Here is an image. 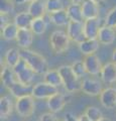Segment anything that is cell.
Instances as JSON below:
<instances>
[{"mask_svg":"<svg viewBox=\"0 0 116 121\" xmlns=\"http://www.w3.org/2000/svg\"><path fill=\"white\" fill-rule=\"evenodd\" d=\"M61 121H67V120H66V119H64V120H61Z\"/></svg>","mask_w":116,"mask_h":121,"instance_id":"b9f144b4","label":"cell"},{"mask_svg":"<svg viewBox=\"0 0 116 121\" xmlns=\"http://www.w3.org/2000/svg\"><path fill=\"white\" fill-rule=\"evenodd\" d=\"M33 36H34V33L32 32L30 28H20L18 30L16 39L18 47L21 48V50L29 48L33 43Z\"/></svg>","mask_w":116,"mask_h":121,"instance_id":"4fadbf2b","label":"cell"},{"mask_svg":"<svg viewBox=\"0 0 116 121\" xmlns=\"http://www.w3.org/2000/svg\"><path fill=\"white\" fill-rule=\"evenodd\" d=\"M114 28H115V31H116V26H115V27H114Z\"/></svg>","mask_w":116,"mask_h":121,"instance_id":"7bdbcfd3","label":"cell"},{"mask_svg":"<svg viewBox=\"0 0 116 121\" xmlns=\"http://www.w3.org/2000/svg\"><path fill=\"white\" fill-rule=\"evenodd\" d=\"M18 30L19 28L15 25L14 22H10L1 28V35L5 40H14L17 39Z\"/></svg>","mask_w":116,"mask_h":121,"instance_id":"4316f807","label":"cell"},{"mask_svg":"<svg viewBox=\"0 0 116 121\" xmlns=\"http://www.w3.org/2000/svg\"><path fill=\"white\" fill-rule=\"evenodd\" d=\"M20 60H21L20 50H17L15 48H11L5 52V56H4L5 65L10 68H14L19 63Z\"/></svg>","mask_w":116,"mask_h":121,"instance_id":"cb8c5ba5","label":"cell"},{"mask_svg":"<svg viewBox=\"0 0 116 121\" xmlns=\"http://www.w3.org/2000/svg\"><path fill=\"white\" fill-rule=\"evenodd\" d=\"M83 62L85 64L86 70H87V73L89 75L96 76V75H99L101 73V71H102L103 66L101 64V60L95 54L85 56Z\"/></svg>","mask_w":116,"mask_h":121,"instance_id":"8fae6325","label":"cell"},{"mask_svg":"<svg viewBox=\"0 0 116 121\" xmlns=\"http://www.w3.org/2000/svg\"><path fill=\"white\" fill-rule=\"evenodd\" d=\"M34 99L35 98L32 95H27L16 99L15 110L17 114L20 117H23V118H27V117L32 116L35 110Z\"/></svg>","mask_w":116,"mask_h":121,"instance_id":"277c9868","label":"cell"},{"mask_svg":"<svg viewBox=\"0 0 116 121\" xmlns=\"http://www.w3.org/2000/svg\"><path fill=\"white\" fill-rule=\"evenodd\" d=\"M39 121H60L58 117L53 112H46L40 115Z\"/></svg>","mask_w":116,"mask_h":121,"instance_id":"e575fe53","label":"cell"},{"mask_svg":"<svg viewBox=\"0 0 116 121\" xmlns=\"http://www.w3.org/2000/svg\"><path fill=\"white\" fill-rule=\"evenodd\" d=\"M59 92V89L46 82H39L32 87L31 95L35 99H48Z\"/></svg>","mask_w":116,"mask_h":121,"instance_id":"8992f818","label":"cell"},{"mask_svg":"<svg viewBox=\"0 0 116 121\" xmlns=\"http://www.w3.org/2000/svg\"><path fill=\"white\" fill-rule=\"evenodd\" d=\"M101 80L106 84H113L116 82V63L110 62L103 66L100 73Z\"/></svg>","mask_w":116,"mask_h":121,"instance_id":"2e32d148","label":"cell"},{"mask_svg":"<svg viewBox=\"0 0 116 121\" xmlns=\"http://www.w3.org/2000/svg\"><path fill=\"white\" fill-rule=\"evenodd\" d=\"M71 67H72L74 73L76 74V76L79 79L85 77L86 74H88L83 60H76V62H74L72 65H71Z\"/></svg>","mask_w":116,"mask_h":121,"instance_id":"4dcf8cb0","label":"cell"},{"mask_svg":"<svg viewBox=\"0 0 116 121\" xmlns=\"http://www.w3.org/2000/svg\"><path fill=\"white\" fill-rule=\"evenodd\" d=\"M33 17L29 14L28 11H22L14 16L13 22L18 28H30Z\"/></svg>","mask_w":116,"mask_h":121,"instance_id":"ffe728a7","label":"cell"},{"mask_svg":"<svg viewBox=\"0 0 116 121\" xmlns=\"http://www.w3.org/2000/svg\"><path fill=\"white\" fill-rule=\"evenodd\" d=\"M99 41L98 39H86L83 43H79V50L83 55L89 56L94 55L99 48Z\"/></svg>","mask_w":116,"mask_h":121,"instance_id":"603a6c76","label":"cell"},{"mask_svg":"<svg viewBox=\"0 0 116 121\" xmlns=\"http://www.w3.org/2000/svg\"><path fill=\"white\" fill-rule=\"evenodd\" d=\"M46 7H47V12L48 14L58 12L64 9L63 2L61 0H46Z\"/></svg>","mask_w":116,"mask_h":121,"instance_id":"f546056e","label":"cell"},{"mask_svg":"<svg viewBox=\"0 0 116 121\" xmlns=\"http://www.w3.org/2000/svg\"><path fill=\"white\" fill-rule=\"evenodd\" d=\"M65 119L67 121H90L88 117L85 115V113L80 116H75L73 113H67Z\"/></svg>","mask_w":116,"mask_h":121,"instance_id":"836d02e7","label":"cell"},{"mask_svg":"<svg viewBox=\"0 0 116 121\" xmlns=\"http://www.w3.org/2000/svg\"><path fill=\"white\" fill-rule=\"evenodd\" d=\"M48 16H50L51 21L57 26H67L71 21L69 18V15L67 13V10L65 9L52 14H48Z\"/></svg>","mask_w":116,"mask_h":121,"instance_id":"d4e9b609","label":"cell"},{"mask_svg":"<svg viewBox=\"0 0 116 121\" xmlns=\"http://www.w3.org/2000/svg\"><path fill=\"white\" fill-rule=\"evenodd\" d=\"M100 18H91L84 21V33L87 39H97L101 29Z\"/></svg>","mask_w":116,"mask_h":121,"instance_id":"9c48e42d","label":"cell"},{"mask_svg":"<svg viewBox=\"0 0 116 121\" xmlns=\"http://www.w3.org/2000/svg\"><path fill=\"white\" fill-rule=\"evenodd\" d=\"M99 121H111L109 118H107V117H103V118L102 119H100Z\"/></svg>","mask_w":116,"mask_h":121,"instance_id":"ab89813d","label":"cell"},{"mask_svg":"<svg viewBox=\"0 0 116 121\" xmlns=\"http://www.w3.org/2000/svg\"><path fill=\"white\" fill-rule=\"evenodd\" d=\"M71 3H77V4H82L84 0H70Z\"/></svg>","mask_w":116,"mask_h":121,"instance_id":"74e56055","label":"cell"},{"mask_svg":"<svg viewBox=\"0 0 116 121\" xmlns=\"http://www.w3.org/2000/svg\"><path fill=\"white\" fill-rule=\"evenodd\" d=\"M92 1H94V2H96L97 4H99V3H101L103 1V0H92Z\"/></svg>","mask_w":116,"mask_h":121,"instance_id":"60d3db41","label":"cell"},{"mask_svg":"<svg viewBox=\"0 0 116 121\" xmlns=\"http://www.w3.org/2000/svg\"><path fill=\"white\" fill-rule=\"evenodd\" d=\"M81 90L89 96H100V94L103 91L102 83L99 80H96L94 78H85L82 81Z\"/></svg>","mask_w":116,"mask_h":121,"instance_id":"ba28073f","label":"cell"},{"mask_svg":"<svg viewBox=\"0 0 116 121\" xmlns=\"http://www.w3.org/2000/svg\"><path fill=\"white\" fill-rule=\"evenodd\" d=\"M105 24L110 26V27H113V28L116 26V6L114 8H112L106 15Z\"/></svg>","mask_w":116,"mask_h":121,"instance_id":"d6a6232c","label":"cell"},{"mask_svg":"<svg viewBox=\"0 0 116 121\" xmlns=\"http://www.w3.org/2000/svg\"><path fill=\"white\" fill-rule=\"evenodd\" d=\"M13 1L15 4H24V3H28V2L30 3L33 0H13Z\"/></svg>","mask_w":116,"mask_h":121,"instance_id":"8d00e7d4","label":"cell"},{"mask_svg":"<svg viewBox=\"0 0 116 121\" xmlns=\"http://www.w3.org/2000/svg\"><path fill=\"white\" fill-rule=\"evenodd\" d=\"M32 87L33 86H31V85H24V84H21V83L18 82L9 89V92L13 97H15L16 99H18V98L27 96V95H31Z\"/></svg>","mask_w":116,"mask_h":121,"instance_id":"44dd1931","label":"cell"},{"mask_svg":"<svg viewBox=\"0 0 116 121\" xmlns=\"http://www.w3.org/2000/svg\"><path fill=\"white\" fill-rule=\"evenodd\" d=\"M67 13L69 15L70 20L84 22L85 18L83 16V11H82V4H77V3H71L67 7Z\"/></svg>","mask_w":116,"mask_h":121,"instance_id":"7402d4cb","label":"cell"},{"mask_svg":"<svg viewBox=\"0 0 116 121\" xmlns=\"http://www.w3.org/2000/svg\"><path fill=\"white\" fill-rule=\"evenodd\" d=\"M67 33H68L70 39L77 43L78 44L87 39L84 33V22L71 20L69 24L67 25Z\"/></svg>","mask_w":116,"mask_h":121,"instance_id":"52a82bcc","label":"cell"},{"mask_svg":"<svg viewBox=\"0 0 116 121\" xmlns=\"http://www.w3.org/2000/svg\"><path fill=\"white\" fill-rule=\"evenodd\" d=\"M67 102H68V98H67L65 94L58 92L54 96L48 98L47 101V108L51 110V112L57 113L62 111L65 108V106L67 105Z\"/></svg>","mask_w":116,"mask_h":121,"instance_id":"30bf717a","label":"cell"},{"mask_svg":"<svg viewBox=\"0 0 116 121\" xmlns=\"http://www.w3.org/2000/svg\"><path fill=\"white\" fill-rule=\"evenodd\" d=\"M100 103L106 109H113L116 107V88H106L99 96Z\"/></svg>","mask_w":116,"mask_h":121,"instance_id":"7c38bea8","label":"cell"},{"mask_svg":"<svg viewBox=\"0 0 116 121\" xmlns=\"http://www.w3.org/2000/svg\"><path fill=\"white\" fill-rule=\"evenodd\" d=\"M112 60H113L114 63H116V48L113 51V52H112Z\"/></svg>","mask_w":116,"mask_h":121,"instance_id":"f35d334b","label":"cell"},{"mask_svg":"<svg viewBox=\"0 0 116 121\" xmlns=\"http://www.w3.org/2000/svg\"><path fill=\"white\" fill-rule=\"evenodd\" d=\"M20 55L21 59L34 71L35 74L44 75L50 70L47 59L39 52L27 48V50H20Z\"/></svg>","mask_w":116,"mask_h":121,"instance_id":"6da1fadb","label":"cell"},{"mask_svg":"<svg viewBox=\"0 0 116 121\" xmlns=\"http://www.w3.org/2000/svg\"><path fill=\"white\" fill-rule=\"evenodd\" d=\"M13 103L8 95L1 96L0 98V117L1 119H6L12 114Z\"/></svg>","mask_w":116,"mask_h":121,"instance_id":"d6986e66","label":"cell"},{"mask_svg":"<svg viewBox=\"0 0 116 121\" xmlns=\"http://www.w3.org/2000/svg\"><path fill=\"white\" fill-rule=\"evenodd\" d=\"M0 19H1V28H3L5 25L10 23V21H9V14L1 13V14H0Z\"/></svg>","mask_w":116,"mask_h":121,"instance_id":"d590c367","label":"cell"},{"mask_svg":"<svg viewBox=\"0 0 116 121\" xmlns=\"http://www.w3.org/2000/svg\"><path fill=\"white\" fill-rule=\"evenodd\" d=\"M47 23L44 20V17H39V18H33L32 23L30 25V29L35 35H42L47 31Z\"/></svg>","mask_w":116,"mask_h":121,"instance_id":"83f0119b","label":"cell"},{"mask_svg":"<svg viewBox=\"0 0 116 121\" xmlns=\"http://www.w3.org/2000/svg\"><path fill=\"white\" fill-rule=\"evenodd\" d=\"M115 39H116L115 28L110 27V26H108L106 24L101 27L98 37H97V39H98L99 43L101 44H104V45L112 44L115 41Z\"/></svg>","mask_w":116,"mask_h":121,"instance_id":"5bb4252c","label":"cell"},{"mask_svg":"<svg viewBox=\"0 0 116 121\" xmlns=\"http://www.w3.org/2000/svg\"><path fill=\"white\" fill-rule=\"evenodd\" d=\"M13 70L17 76L18 82L24 85H31L33 79H34L35 73L23 60L21 59L19 63L13 68Z\"/></svg>","mask_w":116,"mask_h":121,"instance_id":"5b68a950","label":"cell"},{"mask_svg":"<svg viewBox=\"0 0 116 121\" xmlns=\"http://www.w3.org/2000/svg\"><path fill=\"white\" fill-rule=\"evenodd\" d=\"M43 79L44 82L50 84L52 86H55L59 88L60 86H63V81H62V77L60 74L59 70H48L46 74L43 75Z\"/></svg>","mask_w":116,"mask_h":121,"instance_id":"484cf974","label":"cell"},{"mask_svg":"<svg viewBox=\"0 0 116 121\" xmlns=\"http://www.w3.org/2000/svg\"><path fill=\"white\" fill-rule=\"evenodd\" d=\"M85 115L88 117L90 121H99L103 118V113L96 106H89L85 111Z\"/></svg>","mask_w":116,"mask_h":121,"instance_id":"f1b7e54d","label":"cell"},{"mask_svg":"<svg viewBox=\"0 0 116 121\" xmlns=\"http://www.w3.org/2000/svg\"><path fill=\"white\" fill-rule=\"evenodd\" d=\"M1 82L7 89H10L11 87H13L14 85L18 83L17 76L14 72L13 68H10L8 66H3L1 70Z\"/></svg>","mask_w":116,"mask_h":121,"instance_id":"9a60e30c","label":"cell"},{"mask_svg":"<svg viewBox=\"0 0 116 121\" xmlns=\"http://www.w3.org/2000/svg\"><path fill=\"white\" fill-rule=\"evenodd\" d=\"M27 11L33 18L44 17V15L47 13L46 2L43 0H33L32 2L29 3Z\"/></svg>","mask_w":116,"mask_h":121,"instance_id":"ac0fdd59","label":"cell"},{"mask_svg":"<svg viewBox=\"0 0 116 121\" xmlns=\"http://www.w3.org/2000/svg\"><path fill=\"white\" fill-rule=\"evenodd\" d=\"M82 11H83V16L85 19L99 17V5L92 0H84L82 3Z\"/></svg>","mask_w":116,"mask_h":121,"instance_id":"e0dca14e","label":"cell"},{"mask_svg":"<svg viewBox=\"0 0 116 121\" xmlns=\"http://www.w3.org/2000/svg\"><path fill=\"white\" fill-rule=\"evenodd\" d=\"M1 4H0V10L1 13L10 14L14 10V1L12 0H0Z\"/></svg>","mask_w":116,"mask_h":121,"instance_id":"1f68e13d","label":"cell"},{"mask_svg":"<svg viewBox=\"0 0 116 121\" xmlns=\"http://www.w3.org/2000/svg\"><path fill=\"white\" fill-rule=\"evenodd\" d=\"M70 37L63 30H55L50 36V44L55 54H63L70 47Z\"/></svg>","mask_w":116,"mask_h":121,"instance_id":"3957f363","label":"cell"},{"mask_svg":"<svg viewBox=\"0 0 116 121\" xmlns=\"http://www.w3.org/2000/svg\"><path fill=\"white\" fill-rule=\"evenodd\" d=\"M59 72L61 74L63 86L70 93H75L81 90L82 82L74 73L72 67L69 65H63L59 68Z\"/></svg>","mask_w":116,"mask_h":121,"instance_id":"7a4b0ae2","label":"cell"}]
</instances>
